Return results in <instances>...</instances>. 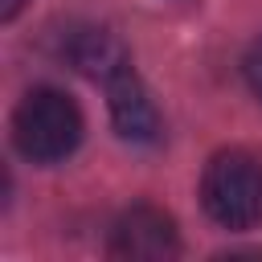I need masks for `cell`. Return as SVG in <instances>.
I'll return each mask as SVG.
<instances>
[{"label":"cell","mask_w":262,"mask_h":262,"mask_svg":"<svg viewBox=\"0 0 262 262\" xmlns=\"http://www.w3.org/2000/svg\"><path fill=\"white\" fill-rule=\"evenodd\" d=\"M82 139V115L74 98L53 86H37L12 111V143L33 164H61Z\"/></svg>","instance_id":"1"},{"label":"cell","mask_w":262,"mask_h":262,"mask_svg":"<svg viewBox=\"0 0 262 262\" xmlns=\"http://www.w3.org/2000/svg\"><path fill=\"white\" fill-rule=\"evenodd\" d=\"M201 205L225 229H250L262 221V160L229 147L217 151L201 176Z\"/></svg>","instance_id":"2"},{"label":"cell","mask_w":262,"mask_h":262,"mask_svg":"<svg viewBox=\"0 0 262 262\" xmlns=\"http://www.w3.org/2000/svg\"><path fill=\"white\" fill-rule=\"evenodd\" d=\"M106 250L115 258H127V262H160V258L180 254V237H176V225L164 209L131 205L111 225V246Z\"/></svg>","instance_id":"3"},{"label":"cell","mask_w":262,"mask_h":262,"mask_svg":"<svg viewBox=\"0 0 262 262\" xmlns=\"http://www.w3.org/2000/svg\"><path fill=\"white\" fill-rule=\"evenodd\" d=\"M102 86H106V98H111L115 131L123 139H131V143H156V135H160V111L147 98L143 82L135 78L131 61H123L115 74H106Z\"/></svg>","instance_id":"4"},{"label":"cell","mask_w":262,"mask_h":262,"mask_svg":"<svg viewBox=\"0 0 262 262\" xmlns=\"http://www.w3.org/2000/svg\"><path fill=\"white\" fill-rule=\"evenodd\" d=\"M70 61L82 70V74H90V78H106V74H115L123 61H127V53H123V45L111 37V33H102V29H82V33H74L70 37Z\"/></svg>","instance_id":"5"},{"label":"cell","mask_w":262,"mask_h":262,"mask_svg":"<svg viewBox=\"0 0 262 262\" xmlns=\"http://www.w3.org/2000/svg\"><path fill=\"white\" fill-rule=\"evenodd\" d=\"M246 82H250V90L262 98V37L250 45V53H246Z\"/></svg>","instance_id":"6"},{"label":"cell","mask_w":262,"mask_h":262,"mask_svg":"<svg viewBox=\"0 0 262 262\" xmlns=\"http://www.w3.org/2000/svg\"><path fill=\"white\" fill-rule=\"evenodd\" d=\"M20 8H25V0H0V20H12Z\"/></svg>","instance_id":"7"}]
</instances>
